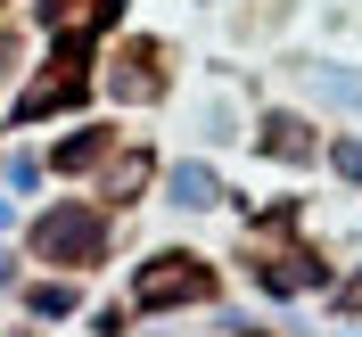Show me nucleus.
<instances>
[{"mask_svg":"<svg viewBox=\"0 0 362 337\" xmlns=\"http://www.w3.org/2000/svg\"><path fill=\"white\" fill-rule=\"evenodd\" d=\"M338 173H362V140H346V148H338Z\"/></svg>","mask_w":362,"mask_h":337,"instance_id":"5","label":"nucleus"},{"mask_svg":"<svg viewBox=\"0 0 362 337\" xmlns=\"http://www.w3.org/2000/svg\"><path fill=\"white\" fill-rule=\"evenodd\" d=\"M264 148H272V157H313L305 124H288V115H272V124H264Z\"/></svg>","mask_w":362,"mask_h":337,"instance_id":"3","label":"nucleus"},{"mask_svg":"<svg viewBox=\"0 0 362 337\" xmlns=\"http://www.w3.org/2000/svg\"><path fill=\"white\" fill-rule=\"evenodd\" d=\"M181 296H206V271L189 255H165V271L140 280V305H181Z\"/></svg>","mask_w":362,"mask_h":337,"instance_id":"1","label":"nucleus"},{"mask_svg":"<svg viewBox=\"0 0 362 337\" xmlns=\"http://www.w3.org/2000/svg\"><path fill=\"white\" fill-rule=\"evenodd\" d=\"M74 247H99V223L90 214H49L42 223V255H74Z\"/></svg>","mask_w":362,"mask_h":337,"instance_id":"2","label":"nucleus"},{"mask_svg":"<svg viewBox=\"0 0 362 337\" xmlns=\"http://www.w3.org/2000/svg\"><path fill=\"white\" fill-rule=\"evenodd\" d=\"M173 206H214V173L206 165H181L173 173Z\"/></svg>","mask_w":362,"mask_h":337,"instance_id":"4","label":"nucleus"}]
</instances>
